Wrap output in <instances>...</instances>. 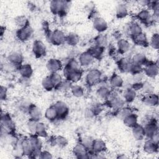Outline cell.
Returning a JSON list of instances; mask_svg holds the SVG:
<instances>
[{
  "label": "cell",
  "instance_id": "836d02e7",
  "mask_svg": "<svg viewBox=\"0 0 159 159\" xmlns=\"http://www.w3.org/2000/svg\"><path fill=\"white\" fill-rule=\"evenodd\" d=\"M109 83L113 88H120L124 84V80L122 76L118 74L114 73L109 79Z\"/></svg>",
  "mask_w": 159,
  "mask_h": 159
},
{
  "label": "cell",
  "instance_id": "681fc988",
  "mask_svg": "<svg viewBox=\"0 0 159 159\" xmlns=\"http://www.w3.org/2000/svg\"><path fill=\"white\" fill-rule=\"evenodd\" d=\"M143 71V66L135 64L132 62L129 70V73L132 74V75H135L137 74L141 73Z\"/></svg>",
  "mask_w": 159,
  "mask_h": 159
},
{
  "label": "cell",
  "instance_id": "7402d4cb",
  "mask_svg": "<svg viewBox=\"0 0 159 159\" xmlns=\"http://www.w3.org/2000/svg\"><path fill=\"white\" fill-rule=\"evenodd\" d=\"M117 50L120 54H125L129 51L131 47L130 43L125 39L120 38L117 41Z\"/></svg>",
  "mask_w": 159,
  "mask_h": 159
},
{
  "label": "cell",
  "instance_id": "60d3db41",
  "mask_svg": "<svg viewBox=\"0 0 159 159\" xmlns=\"http://www.w3.org/2000/svg\"><path fill=\"white\" fill-rule=\"evenodd\" d=\"M70 91L72 95L76 98H81L83 96L84 94V88L79 84H72Z\"/></svg>",
  "mask_w": 159,
  "mask_h": 159
},
{
  "label": "cell",
  "instance_id": "8fae6325",
  "mask_svg": "<svg viewBox=\"0 0 159 159\" xmlns=\"http://www.w3.org/2000/svg\"><path fill=\"white\" fill-rule=\"evenodd\" d=\"M107 150V145L106 142L101 139H94L90 151L91 153L96 155H101L104 153Z\"/></svg>",
  "mask_w": 159,
  "mask_h": 159
},
{
  "label": "cell",
  "instance_id": "e0dca14e",
  "mask_svg": "<svg viewBox=\"0 0 159 159\" xmlns=\"http://www.w3.org/2000/svg\"><path fill=\"white\" fill-rule=\"evenodd\" d=\"M126 32L132 38L142 32H143L142 28L140 24L136 21L130 22L126 27Z\"/></svg>",
  "mask_w": 159,
  "mask_h": 159
},
{
  "label": "cell",
  "instance_id": "9a60e30c",
  "mask_svg": "<svg viewBox=\"0 0 159 159\" xmlns=\"http://www.w3.org/2000/svg\"><path fill=\"white\" fill-rule=\"evenodd\" d=\"M143 126L144 127L145 137L148 139H152L153 136L158 134V124L155 122L154 119Z\"/></svg>",
  "mask_w": 159,
  "mask_h": 159
},
{
  "label": "cell",
  "instance_id": "ee69618b",
  "mask_svg": "<svg viewBox=\"0 0 159 159\" xmlns=\"http://www.w3.org/2000/svg\"><path fill=\"white\" fill-rule=\"evenodd\" d=\"M14 23L19 27V29L22 28L29 24V21L25 16H18L14 19Z\"/></svg>",
  "mask_w": 159,
  "mask_h": 159
},
{
  "label": "cell",
  "instance_id": "44dd1931",
  "mask_svg": "<svg viewBox=\"0 0 159 159\" xmlns=\"http://www.w3.org/2000/svg\"><path fill=\"white\" fill-rule=\"evenodd\" d=\"M143 102L150 107H156L158 104V96L157 94L147 93L142 98Z\"/></svg>",
  "mask_w": 159,
  "mask_h": 159
},
{
  "label": "cell",
  "instance_id": "4316f807",
  "mask_svg": "<svg viewBox=\"0 0 159 159\" xmlns=\"http://www.w3.org/2000/svg\"><path fill=\"white\" fill-rule=\"evenodd\" d=\"M28 114L30 119L40 121L42 117V112L40 109L35 104H30L28 108Z\"/></svg>",
  "mask_w": 159,
  "mask_h": 159
},
{
  "label": "cell",
  "instance_id": "7a4b0ae2",
  "mask_svg": "<svg viewBox=\"0 0 159 159\" xmlns=\"http://www.w3.org/2000/svg\"><path fill=\"white\" fill-rule=\"evenodd\" d=\"M65 38L66 34L60 29H55L48 35L50 42L55 46H59L65 43Z\"/></svg>",
  "mask_w": 159,
  "mask_h": 159
},
{
  "label": "cell",
  "instance_id": "3957f363",
  "mask_svg": "<svg viewBox=\"0 0 159 159\" xmlns=\"http://www.w3.org/2000/svg\"><path fill=\"white\" fill-rule=\"evenodd\" d=\"M102 73L98 68H92L86 74L85 81L88 85L94 86L99 83L101 80Z\"/></svg>",
  "mask_w": 159,
  "mask_h": 159
},
{
  "label": "cell",
  "instance_id": "603a6c76",
  "mask_svg": "<svg viewBox=\"0 0 159 159\" xmlns=\"http://www.w3.org/2000/svg\"><path fill=\"white\" fill-rule=\"evenodd\" d=\"M132 129V135L135 140L140 141L145 137L144 127L142 124H137Z\"/></svg>",
  "mask_w": 159,
  "mask_h": 159
},
{
  "label": "cell",
  "instance_id": "bcb514c9",
  "mask_svg": "<svg viewBox=\"0 0 159 159\" xmlns=\"http://www.w3.org/2000/svg\"><path fill=\"white\" fill-rule=\"evenodd\" d=\"M94 41L96 45L102 47H105L108 42L107 37L102 34H100L98 36H96V38L94 39Z\"/></svg>",
  "mask_w": 159,
  "mask_h": 159
},
{
  "label": "cell",
  "instance_id": "db71d44e",
  "mask_svg": "<svg viewBox=\"0 0 159 159\" xmlns=\"http://www.w3.org/2000/svg\"><path fill=\"white\" fill-rule=\"evenodd\" d=\"M72 84L73 83H71L70 81H69L66 80H63L61 83L60 84V86L57 88L60 89L61 90H63V91H66V90H69V89L70 90Z\"/></svg>",
  "mask_w": 159,
  "mask_h": 159
},
{
  "label": "cell",
  "instance_id": "b9f144b4",
  "mask_svg": "<svg viewBox=\"0 0 159 159\" xmlns=\"http://www.w3.org/2000/svg\"><path fill=\"white\" fill-rule=\"evenodd\" d=\"M42 86L47 91H52L55 89V86L50 77V75L43 78L42 81Z\"/></svg>",
  "mask_w": 159,
  "mask_h": 159
},
{
  "label": "cell",
  "instance_id": "ac0fdd59",
  "mask_svg": "<svg viewBox=\"0 0 159 159\" xmlns=\"http://www.w3.org/2000/svg\"><path fill=\"white\" fill-rule=\"evenodd\" d=\"M143 150L147 154H154L158 151V143L154 142L152 139H147L143 145Z\"/></svg>",
  "mask_w": 159,
  "mask_h": 159
},
{
  "label": "cell",
  "instance_id": "ffe728a7",
  "mask_svg": "<svg viewBox=\"0 0 159 159\" xmlns=\"http://www.w3.org/2000/svg\"><path fill=\"white\" fill-rule=\"evenodd\" d=\"M58 114V119L65 118L69 112V107L66 102L62 101H58L53 104Z\"/></svg>",
  "mask_w": 159,
  "mask_h": 159
},
{
  "label": "cell",
  "instance_id": "c3c4849f",
  "mask_svg": "<svg viewBox=\"0 0 159 159\" xmlns=\"http://www.w3.org/2000/svg\"><path fill=\"white\" fill-rule=\"evenodd\" d=\"M39 121H37L35 120H34L32 119H29V120L27 121V127L28 130L32 135H35V132H36V128H37V122Z\"/></svg>",
  "mask_w": 159,
  "mask_h": 159
},
{
  "label": "cell",
  "instance_id": "7c38bea8",
  "mask_svg": "<svg viewBox=\"0 0 159 159\" xmlns=\"http://www.w3.org/2000/svg\"><path fill=\"white\" fill-rule=\"evenodd\" d=\"M125 101L123 99L119 97L117 94L113 95L111 93L110 96L107 99L108 106L115 110H119L124 106Z\"/></svg>",
  "mask_w": 159,
  "mask_h": 159
},
{
  "label": "cell",
  "instance_id": "d590c367",
  "mask_svg": "<svg viewBox=\"0 0 159 159\" xmlns=\"http://www.w3.org/2000/svg\"><path fill=\"white\" fill-rule=\"evenodd\" d=\"M80 40V36L75 32H70L66 35L65 43L71 47H75L78 44Z\"/></svg>",
  "mask_w": 159,
  "mask_h": 159
},
{
  "label": "cell",
  "instance_id": "f35d334b",
  "mask_svg": "<svg viewBox=\"0 0 159 159\" xmlns=\"http://www.w3.org/2000/svg\"><path fill=\"white\" fill-rule=\"evenodd\" d=\"M52 144L59 148H64L68 145V139L62 135L55 136L52 140Z\"/></svg>",
  "mask_w": 159,
  "mask_h": 159
},
{
  "label": "cell",
  "instance_id": "1f68e13d",
  "mask_svg": "<svg viewBox=\"0 0 159 159\" xmlns=\"http://www.w3.org/2000/svg\"><path fill=\"white\" fill-rule=\"evenodd\" d=\"M111 91L107 85H101L96 90V95L102 99H107L111 94Z\"/></svg>",
  "mask_w": 159,
  "mask_h": 159
},
{
  "label": "cell",
  "instance_id": "f1b7e54d",
  "mask_svg": "<svg viewBox=\"0 0 159 159\" xmlns=\"http://www.w3.org/2000/svg\"><path fill=\"white\" fill-rule=\"evenodd\" d=\"M131 61L132 63L142 66L143 67L148 61L146 55L141 52H138L135 53L131 58Z\"/></svg>",
  "mask_w": 159,
  "mask_h": 159
},
{
  "label": "cell",
  "instance_id": "4dcf8cb0",
  "mask_svg": "<svg viewBox=\"0 0 159 159\" xmlns=\"http://www.w3.org/2000/svg\"><path fill=\"white\" fill-rule=\"evenodd\" d=\"M124 124L129 128H132L138 124V116L132 112L122 119Z\"/></svg>",
  "mask_w": 159,
  "mask_h": 159
},
{
  "label": "cell",
  "instance_id": "8992f818",
  "mask_svg": "<svg viewBox=\"0 0 159 159\" xmlns=\"http://www.w3.org/2000/svg\"><path fill=\"white\" fill-rule=\"evenodd\" d=\"M137 19L143 24L149 25L154 22L152 14L147 8L141 9L136 14Z\"/></svg>",
  "mask_w": 159,
  "mask_h": 159
},
{
  "label": "cell",
  "instance_id": "6f0895ef",
  "mask_svg": "<svg viewBox=\"0 0 159 159\" xmlns=\"http://www.w3.org/2000/svg\"><path fill=\"white\" fill-rule=\"evenodd\" d=\"M7 89L6 87L4 86H1V90H0V98L1 101H5L7 98Z\"/></svg>",
  "mask_w": 159,
  "mask_h": 159
},
{
  "label": "cell",
  "instance_id": "d6986e66",
  "mask_svg": "<svg viewBox=\"0 0 159 159\" xmlns=\"http://www.w3.org/2000/svg\"><path fill=\"white\" fill-rule=\"evenodd\" d=\"M7 60L10 64L14 66L18 67L19 68V67L22 64L23 56L19 52H11L7 56Z\"/></svg>",
  "mask_w": 159,
  "mask_h": 159
},
{
  "label": "cell",
  "instance_id": "816d5d0a",
  "mask_svg": "<svg viewBox=\"0 0 159 159\" xmlns=\"http://www.w3.org/2000/svg\"><path fill=\"white\" fill-rule=\"evenodd\" d=\"M94 139L89 136H84L81 138V143H83L88 150H90Z\"/></svg>",
  "mask_w": 159,
  "mask_h": 159
},
{
  "label": "cell",
  "instance_id": "74e56055",
  "mask_svg": "<svg viewBox=\"0 0 159 159\" xmlns=\"http://www.w3.org/2000/svg\"><path fill=\"white\" fill-rule=\"evenodd\" d=\"M88 50L91 54L94 60H98L102 57L104 52V47L94 45Z\"/></svg>",
  "mask_w": 159,
  "mask_h": 159
},
{
  "label": "cell",
  "instance_id": "4fadbf2b",
  "mask_svg": "<svg viewBox=\"0 0 159 159\" xmlns=\"http://www.w3.org/2000/svg\"><path fill=\"white\" fill-rule=\"evenodd\" d=\"M78 61L81 68H87L90 66L94 62V59L88 50L83 52L78 57Z\"/></svg>",
  "mask_w": 159,
  "mask_h": 159
},
{
  "label": "cell",
  "instance_id": "cb8c5ba5",
  "mask_svg": "<svg viewBox=\"0 0 159 159\" xmlns=\"http://www.w3.org/2000/svg\"><path fill=\"white\" fill-rule=\"evenodd\" d=\"M21 150L24 155L31 157L34 155V150L30 139H24L21 142Z\"/></svg>",
  "mask_w": 159,
  "mask_h": 159
},
{
  "label": "cell",
  "instance_id": "11a10c76",
  "mask_svg": "<svg viewBox=\"0 0 159 159\" xmlns=\"http://www.w3.org/2000/svg\"><path fill=\"white\" fill-rule=\"evenodd\" d=\"M38 157L42 159H51L53 158L52 154L47 150H41Z\"/></svg>",
  "mask_w": 159,
  "mask_h": 159
},
{
  "label": "cell",
  "instance_id": "ab89813d",
  "mask_svg": "<svg viewBox=\"0 0 159 159\" xmlns=\"http://www.w3.org/2000/svg\"><path fill=\"white\" fill-rule=\"evenodd\" d=\"M35 135L39 136L40 138L41 137L45 138L47 137L48 133H47V127L43 122H40V121H39L37 122Z\"/></svg>",
  "mask_w": 159,
  "mask_h": 159
},
{
  "label": "cell",
  "instance_id": "e575fe53",
  "mask_svg": "<svg viewBox=\"0 0 159 159\" xmlns=\"http://www.w3.org/2000/svg\"><path fill=\"white\" fill-rule=\"evenodd\" d=\"M137 97V92L132 88L125 89L123 93V99L125 102L131 103L135 101Z\"/></svg>",
  "mask_w": 159,
  "mask_h": 159
},
{
  "label": "cell",
  "instance_id": "9c48e42d",
  "mask_svg": "<svg viewBox=\"0 0 159 159\" xmlns=\"http://www.w3.org/2000/svg\"><path fill=\"white\" fill-rule=\"evenodd\" d=\"M158 65L157 62L148 61L143 67V71L147 76L155 78L158 75Z\"/></svg>",
  "mask_w": 159,
  "mask_h": 159
},
{
  "label": "cell",
  "instance_id": "6da1fadb",
  "mask_svg": "<svg viewBox=\"0 0 159 159\" xmlns=\"http://www.w3.org/2000/svg\"><path fill=\"white\" fill-rule=\"evenodd\" d=\"M70 2L61 0H54L50 2V9L55 15H65L68 9Z\"/></svg>",
  "mask_w": 159,
  "mask_h": 159
},
{
  "label": "cell",
  "instance_id": "277c9868",
  "mask_svg": "<svg viewBox=\"0 0 159 159\" xmlns=\"http://www.w3.org/2000/svg\"><path fill=\"white\" fill-rule=\"evenodd\" d=\"M63 76L65 80L70 81L71 83H76L79 82L83 77V71L72 70L65 67L63 70Z\"/></svg>",
  "mask_w": 159,
  "mask_h": 159
},
{
  "label": "cell",
  "instance_id": "ba28073f",
  "mask_svg": "<svg viewBox=\"0 0 159 159\" xmlns=\"http://www.w3.org/2000/svg\"><path fill=\"white\" fill-rule=\"evenodd\" d=\"M1 124L2 129L6 132H12L16 129V125L11 117L7 113H2L1 118Z\"/></svg>",
  "mask_w": 159,
  "mask_h": 159
},
{
  "label": "cell",
  "instance_id": "52a82bcc",
  "mask_svg": "<svg viewBox=\"0 0 159 159\" xmlns=\"http://www.w3.org/2000/svg\"><path fill=\"white\" fill-rule=\"evenodd\" d=\"M34 30L30 24H27L24 27L18 29L16 31V37L21 42L28 41L32 36Z\"/></svg>",
  "mask_w": 159,
  "mask_h": 159
},
{
  "label": "cell",
  "instance_id": "30bf717a",
  "mask_svg": "<svg viewBox=\"0 0 159 159\" xmlns=\"http://www.w3.org/2000/svg\"><path fill=\"white\" fill-rule=\"evenodd\" d=\"M32 52L37 58H42L46 55L47 47L44 43L40 40H35L32 45Z\"/></svg>",
  "mask_w": 159,
  "mask_h": 159
},
{
  "label": "cell",
  "instance_id": "83f0119b",
  "mask_svg": "<svg viewBox=\"0 0 159 159\" xmlns=\"http://www.w3.org/2000/svg\"><path fill=\"white\" fill-rule=\"evenodd\" d=\"M132 63L131 58L128 57H123L117 61V66L122 73H129L130 66Z\"/></svg>",
  "mask_w": 159,
  "mask_h": 159
},
{
  "label": "cell",
  "instance_id": "f6af8a7d",
  "mask_svg": "<svg viewBox=\"0 0 159 159\" xmlns=\"http://www.w3.org/2000/svg\"><path fill=\"white\" fill-rule=\"evenodd\" d=\"M50 77L55 86V88H57L63 81L62 76L58 72L50 73Z\"/></svg>",
  "mask_w": 159,
  "mask_h": 159
},
{
  "label": "cell",
  "instance_id": "484cf974",
  "mask_svg": "<svg viewBox=\"0 0 159 159\" xmlns=\"http://www.w3.org/2000/svg\"><path fill=\"white\" fill-rule=\"evenodd\" d=\"M19 73L22 78L30 79L33 74V68L29 63L22 64L18 68Z\"/></svg>",
  "mask_w": 159,
  "mask_h": 159
},
{
  "label": "cell",
  "instance_id": "f5cc1de1",
  "mask_svg": "<svg viewBox=\"0 0 159 159\" xmlns=\"http://www.w3.org/2000/svg\"><path fill=\"white\" fill-rule=\"evenodd\" d=\"M89 110L91 111L93 116L98 115L102 111V107L101 104H95L89 109Z\"/></svg>",
  "mask_w": 159,
  "mask_h": 159
},
{
  "label": "cell",
  "instance_id": "9f6ffc18",
  "mask_svg": "<svg viewBox=\"0 0 159 159\" xmlns=\"http://www.w3.org/2000/svg\"><path fill=\"white\" fill-rule=\"evenodd\" d=\"M143 84H144V83H143L142 81H136V82H134L132 83L130 88H132L133 89H134L137 92V91H139V90L143 89Z\"/></svg>",
  "mask_w": 159,
  "mask_h": 159
},
{
  "label": "cell",
  "instance_id": "7bdbcfd3",
  "mask_svg": "<svg viewBox=\"0 0 159 159\" xmlns=\"http://www.w3.org/2000/svg\"><path fill=\"white\" fill-rule=\"evenodd\" d=\"M66 68L72 70H82V68L81 65H80L78 60H76L75 58H71L70 59L67 63L66 64L65 66Z\"/></svg>",
  "mask_w": 159,
  "mask_h": 159
},
{
  "label": "cell",
  "instance_id": "8d00e7d4",
  "mask_svg": "<svg viewBox=\"0 0 159 159\" xmlns=\"http://www.w3.org/2000/svg\"><path fill=\"white\" fill-rule=\"evenodd\" d=\"M129 15V9L127 5L119 4L116 8V16L118 19H123Z\"/></svg>",
  "mask_w": 159,
  "mask_h": 159
},
{
  "label": "cell",
  "instance_id": "f546056e",
  "mask_svg": "<svg viewBox=\"0 0 159 159\" xmlns=\"http://www.w3.org/2000/svg\"><path fill=\"white\" fill-rule=\"evenodd\" d=\"M132 39L134 42V43L139 46L141 47H147L148 44V40L147 37V35L145 33L142 32L133 37H132Z\"/></svg>",
  "mask_w": 159,
  "mask_h": 159
},
{
  "label": "cell",
  "instance_id": "f907efd6",
  "mask_svg": "<svg viewBox=\"0 0 159 159\" xmlns=\"http://www.w3.org/2000/svg\"><path fill=\"white\" fill-rule=\"evenodd\" d=\"M118 111H119L118 116H119V117L121 119H123L124 118H125L126 116H127L130 114L134 112L130 107H124V106L122 107L121 109H120Z\"/></svg>",
  "mask_w": 159,
  "mask_h": 159
},
{
  "label": "cell",
  "instance_id": "d4e9b609",
  "mask_svg": "<svg viewBox=\"0 0 159 159\" xmlns=\"http://www.w3.org/2000/svg\"><path fill=\"white\" fill-rule=\"evenodd\" d=\"M29 139L34 150V155L35 154L39 155L42 148V142L40 137L36 135H32Z\"/></svg>",
  "mask_w": 159,
  "mask_h": 159
},
{
  "label": "cell",
  "instance_id": "7dc6e473",
  "mask_svg": "<svg viewBox=\"0 0 159 159\" xmlns=\"http://www.w3.org/2000/svg\"><path fill=\"white\" fill-rule=\"evenodd\" d=\"M148 44L155 50H158L159 48V34L154 33L148 40Z\"/></svg>",
  "mask_w": 159,
  "mask_h": 159
},
{
  "label": "cell",
  "instance_id": "2e32d148",
  "mask_svg": "<svg viewBox=\"0 0 159 159\" xmlns=\"http://www.w3.org/2000/svg\"><path fill=\"white\" fill-rule=\"evenodd\" d=\"M46 67L47 70L50 72V73H52L59 72L60 70H61L63 68V65L60 60L52 58L47 61L46 63Z\"/></svg>",
  "mask_w": 159,
  "mask_h": 159
},
{
  "label": "cell",
  "instance_id": "5bb4252c",
  "mask_svg": "<svg viewBox=\"0 0 159 159\" xmlns=\"http://www.w3.org/2000/svg\"><path fill=\"white\" fill-rule=\"evenodd\" d=\"M93 27L96 31L102 34L107 30L108 29V24L104 18L98 16L93 20Z\"/></svg>",
  "mask_w": 159,
  "mask_h": 159
},
{
  "label": "cell",
  "instance_id": "5b68a950",
  "mask_svg": "<svg viewBox=\"0 0 159 159\" xmlns=\"http://www.w3.org/2000/svg\"><path fill=\"white\" fill-rule=\"evenodd\" d=\"M72 153L75 158L78 159H86L89 158V150L83 143H76L72 149Z\"/></svg>",
  "mask_w": 159,
  "mask_h": 159
},
{
  "label": "cell",
  "instance_id": "d6a6232c",
  "mask_svg": "<svg viewBox=\"0 0 159 159\" xmlns=\"http://www.w3.org/2000/svg\"><path fill=\"white\" fill-rule=\"evenodd\" d=\"M45 117L49 121L53 122L58 119V114L54 105L48 107L44 114Z\"/></svg>",
  "mask_w": 159,
  "mask_h": 159
}]
</instances>
